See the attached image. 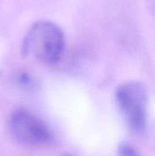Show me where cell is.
<instances>
[{"label": "cell", "instance_id": "obj_1", "mask_svg": "<svg viewBox=\"0 0 155 156\" xmlns=\"http://www.w3.org/2000/svg\"><path fill=\"white\" fill-rule=\"evenodd\" d=\"M22 54L45 64H55L65 49V37L55 23L40 20L33 24L22 42Z\"/></svg>", "mask_w": 155, "mask_h": 156}, {"label": "cell", "instance_id": "obj_2", "mask_svg": "<svg viewBox=\"0 0 155 156\" xmlns=\"http://www.w3.org/2000/svg\"><path fill=\"white\" fill-rule=\"evenodd\" d=\"M116 101L128 128L142 134L148 123V94L145 86L138 81L120 85L116 90Z\"/></svg>", "mask_w": 155, "mask_h": 156}, {"label": "cell", "instance_id": "obj_3", "mask_svg": "<svg viewBox=\"0 0 155 156\" xmlns=\"http://www.w3.org/2000/svg\"><path fill=\"white\" fill-rule=\"evenodd\" d=\"M8 130L14 140L29 147L45 146L53 139L48 124L26 109H18L11 114Z\"/></svg>", "mask_w": 155, "mask_h": 156}, {"label": "cell", "instance_id": "obj_4", "mask_svg": "<svg viewBox=\"0 0 155 156\" xmlns=\"http://www.w3.org/2000/svg\"><path fill=\"white\" fill-rule=\"evenodd\" d=\"M118 151H119V154H121V155H136V154H139L138 151L132 144H127V143L121 144L119 148H118Z\"/></svg>", "mask_w": 155, "mask_h": 156}, {"label": "cell", "instance_id": "obj_5", "mask_svg": "<svg viewBox=\"0 0 155 156\" xmlns=\"http://www.w3.org/2000/svg\"><path fill=\"white\" fill-rule=\"evenodd\" d=\"M18 82H19L22 86H24V87H26V88H30V87H32L33 84H34L33 79H32L29 75L25 74V73H22V74L19 76V78H18Z\"/></svg>", "mask_w": 155, "mask_h": 156}]
</instances>
